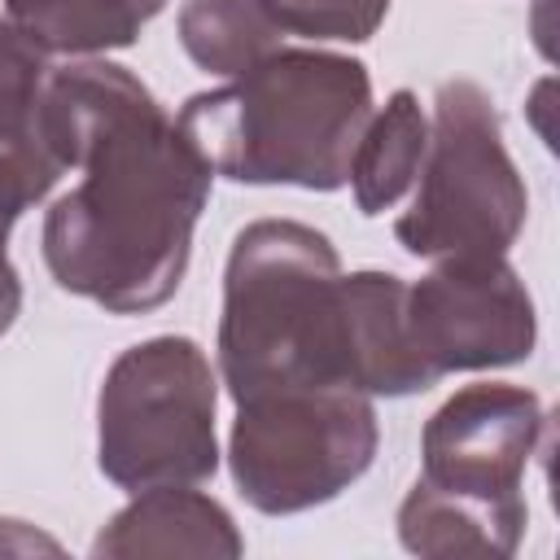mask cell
<instances>
[{
    "label": "cell",
    "instance_id": "cell-1",
    "mask_svg": "<svg viewBox=\"0 0 560 560\" xmlns=\"http://www.w3.org/2000/svg\"><path fill=\"white\" fill-rule=\"evenodd\" d=\"M44 136L61 162H92L88 184L48 219L57 280L118 311L162 302L179 284L188 228L206 197L201 153L114 66L61 74Z\"/></svg>",
    "mask_w": 560,
    "mask_h": 560
},
{
    "label": "cell",
    "instance_id": "cell-2",
    "mask_svg": "<svg viewBox=\"0 0 560 560\" xmlns=\"http://www.w3.org/2000/svg\"><path fill=\"white\" fill-rule=\"evenodd\" d=\"M368 114L363 66L337 57H276L245 83L188 101L179 131L206 166L232 179L341 184Z\"/></svg>",
    "mask_w": 560,
    "mask_h": 560
},
{
    "label": "cell",
    "instance_id": "cell-3",
    "mask_svg": "<svg viewBox=\"0 0 560 560\" xmlns=\"http://www.w3.org/2000/svg\"><path fill=\"white\" fill-rule=\"evenodd\" d=\"M223 368L236 398L271 385L346 381V306L324 236L262 223L236 241L223 319Z\"/></svg>",
    "mask_w": 560,
    "mask_h": 560
},
{
    "label": "cell",
    "instance_id": "cell-4",
    "mask_svg": "<svg viewBox=\"0 0 560 560\" xmlns=\"http://www.w3.org/2000/svg\"><path fill=\"white\" fill-rule=\"evenodd\" d=\"M525 197L499 149L494 114L468 83L442 92L438 105V153L429 162L416 210L398 223L411 254L468 249L477 258L503 249L521 223Z\"/></svg>",
    "mask_w": 560,
    "mask_h": 560
},
{
    "label": "cell",
    "instance_id": "cell-5",
    "mask_svg": "<svg viewBox=\"0 0 560 560\" xmlns=\"http://www.w3.org/2000/svg\"><path fill=\"white\" fill-rule=\"evenodd\" d=\"M101 416H149L101 424V459L114 477L153 472L166 464H175L179 472H206L214 464L210 376L188 341L136 346L114 368Z\"/></svg>",
    "mask_w": 560,
    "mask_h": 560
},
{
    "label": "cell",
    "instance_id": "cell-6",
    "mask_svg": "<svg viewBox=\"0 0 560 560\" xmlns=\"http://www.w3.org/2000/svg\"><path fill=\"white\" fill-rule=\"evenodd\" d=\"M158 4L162 0H13L9 9L31 39L52 48H101L127 44Z\"/></svg>",
    "mask_w": 560,
    "mask_h": 560
},
{
    "label": "cell",
    "instance_id": "cell-7",
    "mask_svg": "<svg viewBox=\"0 0 560 560\" xmlns=\"http://www.w3.org/2000/svg\"><path fill=\"white\" fill-rule=\"evenodd\" d=\"M420 149H424V122L416 114V101L407 92H398L394 105L385 109V118L376 122V131L368 136V144L359 153V166H354L359 201H363L368 214H376L381 206H389L402 192Z\"/></svg>",
    "mask_w": 560,
    "mask_h": 560
},
{
    "label": "cell",
    "instance_id": "cell-8",
    "mask_svg": "<svg viewBox=\"0 0 560 560\" xmlns=\"http://www.w3.org/2000/svg\"><path fill=\"white\" fill-rule=\"evenodd\" d=\"M276 22L258 0H192L184 13V44L210 70L245 66L267 39Z\"/></svg>",
    "mask_w": 560,
    "mask_h": 560
},
{
    "label": "cell",
    "instance_id": "cell-9",
    "mask_svg": "<svg viewBox=\"0 0 560 560\" xmlns=\"http://www.w3.org/2000/svg\"><path fill=\"white\" fill-rule=\"evenodd\" d=\"M276 26H293L306 35L363 39L381 18L385 0H258Z\"/></svg>",
    "mask_w": 560,
    "mask_h": 560
},
{
    "label": "cell",
    "instance_id": "cell-10",
    "mask_svg": "<svg viewBox=\"0 0 560 560\" xmlns=\"http://www.w3.org/2000/svg\"><path fill=\"white\" fill-rule=\"evenodd\" d=\"M35 79H39V61L22 48V39L13 31L0 26V131L26 127V109L35 101Z\"/></svg>",
    "mask_w": 560,
    "mask_h": 560
}]
</instances>
